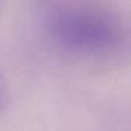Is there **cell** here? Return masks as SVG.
<instances>
[{"label":"cell","instance_id":"cell-1","mask_svg":"<svg viewBox=\"0 0 131 131\" xmlns=\"http://www.w3.org/2000/svg\"><path fill=\"white\" fill-rule=\"evenodd\" d=\"M37 14L47 37L78 57L106 58L127 44V24L99 0H40Z\"/></svg>","mask_w":131,"mask_h":131},{"label":"cell","instance_id":"cell-2","mask_svg":"<svg viewBox=\"0 0 131 131\" xmlns=\"http://www.w3.org/2000/svg\"><path fill=\"white\" fill-rule=\"evenodd\" d=\"M3 96H4V88H3V79L0 76V106L3 103Z\"/></svg>","mask_w":131,"mask_h":131},{"label":"cell","instance_id":"cell-3","mask_svg":"<svg viewBox=\"0 0 131 131\" xmlns=\"http://www.w3.org/2000/svg\"><path fill=\"white\" fill-rule=\"evenodd\" d=\"M0 7H2V0H0Z\"/></svg>","mask_w":131,"mask_h":131}]
</instances>
